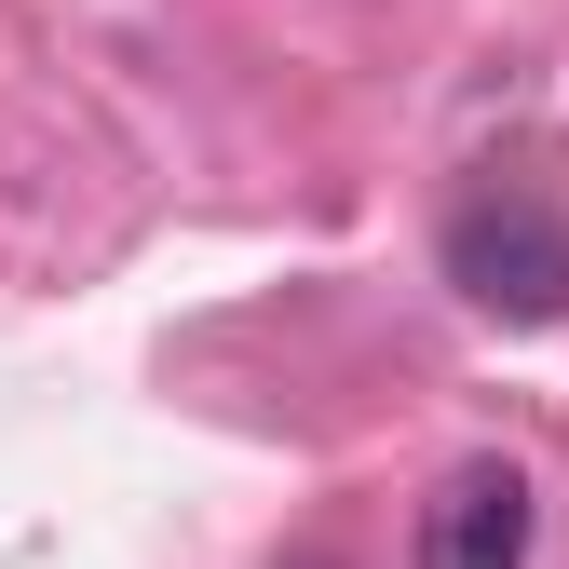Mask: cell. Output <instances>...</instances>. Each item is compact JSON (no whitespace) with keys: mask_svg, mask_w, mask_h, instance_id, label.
I'll list each match as a JSON object with an SVG mask.
<instances>
[{"mask_svg":"<svg viewBox=\"0 0 569 569\" xmlns=\"http://www.w3.org/2000/svg\"><path fill=\"white\" fill-rule=\"evenodd\" d=\"M448 284L488 326H569V231L529 203H475V218H448Z\"/></svg>","mask_w":569,"mask_h":569,"instance_id":"obj_1","label":"cell"},{"mask_svg":"<svg viewBox=\"0 0 569 569\" xmlns=\"http://www.w3.org/2000/svg\"><path fill=\"white\" fill-rule=\"evenodd\" d=\"M529 529H542L529 475L516 461H461V475H435V502H420L407 569H529Z\"/></svg>","mask_w":569,"mask_h":569,"instance_id":"obj_2","label":"cell"}]
</instances>
